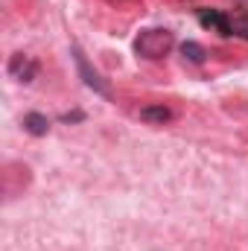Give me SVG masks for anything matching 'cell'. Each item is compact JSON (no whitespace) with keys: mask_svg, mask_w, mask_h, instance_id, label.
I'll return each instance as SVG.
<instances>
[{"mask_svg":"<svg viewBox=\"0 0 248 251\" xmlns=\"http://www.w3.org/2000/svg\"><path fill=\"white\" fill-rule=\"evenodd\" d=\"M140 120H146V123H170L173 120V111L167 108V105H146V108H140Z\"/></svg>","mask_w":248,"mask_h":251,"instance_id":"obj_6","label":"cell"},{"mask_svg":"<svg viewBox=\"0 0 248 251\" xmlns=\"http://www.w3.org/2000/svg\"><path fill=\"white\" fill-rule=\"evenodd\" d=\"M38 62L32 59V56H24V53H15L12 59H9V76L15 79V82H24V85H29V82H35V76H38Z\"/></svg>","mask_w":248,"mask_h":251,"instance_id":"obj_3","label":"cell"},{"mask_svg":"<svg viewBox=\"0 0 248 251\" xmlns=\"http://www.w3.org/2000/svg\"><path fill=\"white\" fill-rule=\"evenodd\" d=\"M198 24L210 32H219V35H234V15L222 12V9H198Z\"/></svg>","mask_w":248,"mask_h":251,"instance_id":"obj_2","label":"cell"},{"mask_svg":"<svg viewBox=\"0 0 248 251\" xmlns=\"http://www.w3.org/2000/svg\"><path fill=\"white\" fill-rule=\"evenodd\" d=\"M62 120H64V123H70V120H82V114H79V111H73V114H64Z\"/></svg>","mask_w":248,"mask_h":251,"instance_id":"obj_9","label":"cell"},{"mask_svg":"<svg viewBox=\"0 0 248 251\" xmlns=\"http://www.w3.org/2000/svg\"><path fill=\"white\" fill-rule=\"evenodd\" d=\"M73 59H76V67H79V73H82V79H85V85L88 88H94L97 94H102V97H108V85L99 79V73L97 70H91V64L85 59V53L79 50V47H73Z\"/></svg>","mask_w":248,"mask_h":251,"instance_id":"obj_4","label":"cell"},{"mask_svg":"<svg viewBox=\"0 0 248 251\" xmlns=\"http://www.w3.org/2000/svg\"><path fill=\"white\" fill-rule=\"evenodd\" d=\"M181 56H184L187 62H193V64H201L207 53H204L201 44H196V41H184V44H181Z\"/></svg>","mask_w":248,"mask_h":251,"instance_id":"obj_7","label":"cell"},{"mask_svg":"<svg viewBox=\"0 0 248 251\" xmlns=\"http://www.w3.org/2000/svg\"><path fill=\"white\" fill-rule=\"evenodd\" d=\"M24 128H26L32 137H44V134L50 131V120H47L44 114H38V111H29V114L24 117Z\"/></svg>","mask_w":248,"mask_h":251,"instance_id":"obj_5","label":"cell"},{"mask_svg":"<svg viewBox=\"0 0 248 251\" xmlns=\"http://www.w3.org/2000/svg\"><path fill=\"white\" fill-rule=\"evenodd\" d=\"M173 47H175V35H173L170 29H161V26L143 29V32L134 38V53H137L140 59H149V62L164 59Z\"/></svg>","mask_w":248,"mask_h":251,"instance_id":"obj_1","label":"cell"},{"mask_svg":"<svg viewBox=\"0 0 248 251\" xmlns=\"http://www.w3.org/2000/svg\"><path fill=\"white\" fill-rule=\"evenodd\" d=\"M234 35L243 38V41H248V15L246 12H243V15H234Z\"/></svg>","mask_w":248,"mask_h":251,"instance_id":"obj_8","label":"cell"}]
</instances>
